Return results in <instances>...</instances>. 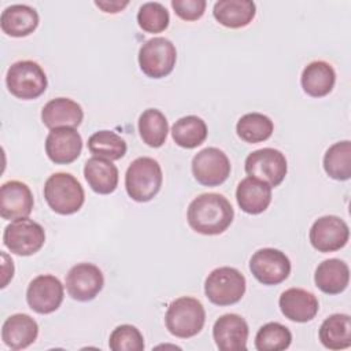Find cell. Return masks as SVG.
<instances>
[{"instance_id": "1", "label": "cell", "mask_w": 351, "mask_h": 351, "mask_svg": "<svg viewBox=\"0 0 351 351\" xmlns=\"http://www.w3.org/2000/svg\"><path fill=\"white\" fill-rule=\"evenodd\" d=\"M234 217L230 202L219 193H202L195 197L186 213L189 226L200 234L215 236L223 233Z\"/></svg>"}, {"instance_id": "2", "label": "cell", "mask_w": 351, "mask_h": 351, "mask_svg": "<svg viewBox=\"0 0 351 351\" xmlns=\"http://www.w3.org/2000/svg\"><path fill=\"white\" fill-rule=\"evenodd\" d=\"M163 181L162 167L154 158L134 159L125 174V188L130 199L138 203L152 200L160 191Z\"/></svg>"}, {"instance_id": "3", "label": "cell", "mask_w": 351, "mask_h": 351, "mask_svg": "<svg viewBox=\"0 0 351 351\" xmlns=\"http://www.w3.org/2000/svg\"><path fill=\"white\" fill-rule=\"evenodd\" d=\"M44 197L52 211L60 215H70L82 207L85 192L73 174L53 173L44 184Z\"/></svg>"}, {"instance_id": "4", "label": "cell", "mask_w": 351, "mask_h": 351, "mask_svg": "<svg viewBox=\"0 0 351 351\" xmlns=\"http://www.w3.org/2000/svg\"><path fill=\"white\" fill-rule=\"evenodd\" d=\"M167 330L180 339L196 336L204 326L206 311L200 300L191 296H181L173 300L166 311Z\"/></svg>"}, {"instance_id": "5", "label": "cell", "mask_w": 351, "mask_h": 351, "mask_svg": "<svg viewBox=\"0 0 351 351\" xmlns=\"http://www.w3.org/2000/svg\"><path fill=\"white\" fill-rule=\"evenodd\" d=\"M245 277L230 266L214 269L204 281L207 299L217 306H230L241 300L245 293Z\"/></svg>"}, {"instance_id": "6", "label": "cell", "mask_w": 351, "mask_h": 351, "mask_svg": "<svg viewBox=\"0 0 351 351\" xmlns=\"http://www.w3.org/2000/svg\"><path fill=\"white\" fill-rule=\"evenodd\" d=\"M5 84L15 97L33 100L45 92L48 81L43 67L37 62L19 60L7 70Z\"/></svg>"}, {"instance_id": "7", "label": "cell", "mask_w": 351, "mask_h": 351, "mask_svg": "<svg viewBox=\"0 0 351 351\" xmlns=\"http://www.w3.org/2000/svg\"><path fill=\"white\" fill-rule=\"evenodd\" d=\"M177 60V49L166 37H154L145 41L138 51V64L141 71L149 78H163L169 75Z\"/></svg>"}, {"instance_id": "8", "label": "cell", "mask_w": 351, "mask_h": 351, "mask_svg": "<svg viewBox=\"0 0 351 351\" xmlns=\"http://www.w3.org/2000/svg\"><path fill=\"white\" fill-rule=\"evenodd\" d=\"M3 243L12 254L29 256L41 250L45 243V232L44 228L33 219H15L5 226Z\"/></svg>"}, {"instance_id": "9", "label": "cell", "mask_w": 351, "mask_h": 351, "mask_svg": "<svg viewBox=\"0 0 351 351\" xmlns=\"http://www.w3.org/2000/svg\"><path fill=\"white\" fill-rule=\"evenodd\" d=\"M248 177L269 184L271 188L278 186L288 171L285 155L274 148H261L251 152L244 162Z\"/></svg>"}, {"instance_id": "10", "label": "cell", "mask_w": 351, "mask_h": 351, "mask_svg": "<svg viewBox=\"0 0 351 351\" xmlns=\"http://www.w3.org/2000/svg\"><path fill=\"white\" fill-rule=\"evenodd\" d=\"M230 169L226 154L215 147H207L199 151L192 159V174L204 186L223 184L230 174Z\"/></svg>"}, {"instance_id": "11", "label": "cell", "mask_w": 351, "mask_h": 351, "mask_svg": "<svg viewBox=\"0 0 351 351\" xmlns=\"http://www.w3.org/2000/svg\"><path fill=\"white\" fill-rule=\"evenodd\" d=\"M252 276L263 285H277L291 273V261L280 250L261 248L250 259Z\"/></svg>"}, {"instance_id": "12", "label": "cell", "mask_w": 351, "mask_h": 351, "mask_svg": "<svg viewBox=\"0 0 351 351\" xmlns=\"http://www.w3.org/2000/svg\"><path fill=\"white\" fill-rule=\"evenodd\" d=\"M64 296L60 280L52 274H41L34 277L26 291L29 307L38 314H51L56 311Z\"/></svg>"}, {"instance_id": "13", "label": "cell", "mask_w": 351, "mask_h": 351, "mask_svg": "<svg viewBox=\"0 0 351 351\" xmlns=\"http://www.w3.org/2000/svg\"><path fill=\"white\" fill-rule=\"evenodd\" d=\"M308 239L317 251L335 252L348 243L350 229L340 217L324 215L311 225Z\"/></svg>"}, {"instance_id": "14", "label": "cell", "mask_w": 351, "mask_h": 351, "mask_svg": "<svg viewBox=\"0 0 351 351\" xmlns=\"http://www.w3.org/2000/svg\"><path fill=\"white\" fill-rule=\"evenodd\" d=\"M104 277L93 263H77L66 276V291L77 302H89L103 289Z\"/></svg>"}, {"instance_id": "15", "label": "cell", "mask_w": 351, "mask_h": 351, "mask_svg": "<svg viewBox=\"0 0 351 351\" xmlns=\"http://www.w3.org/2000/svg\"><path fill=\"white\" fill-rule=\"evenodd\" d=\"M248 324L239 314H223L213 326V337L221 351H245Z\"/></svg>"}, {"instance_id": "16", "label": "cell", "mask_w": 351, "mask_h": 351, "mask_svg": "<svg viewBox=\"0 0 351 351\" xmlns=\"http://www.w3.org/2000/svg\"><path fill=\"white\" fill-rule=\"evenodd\" d=\"M82 151L81 134L74 128L51 129L45 138V152L55 165L74 162Z\"/></svg>"}, {"instance_id": "17", "label": "cell", "mask_w": 351, "mask_h": 351, "mask_svg": "<svg viewBox=\"0 0 351 351\" xmlns=\"http://www.w3.org/2000/svg\"><path fill=\"white\" fill-rule=\"evenodd\" d=\"M33 193L21 181H7L0 188V215L7 221L27 218L33 210Z\"/></svg>"}, {"instance_id": "18", "label": "cell", "mask_w": 351, "mask_h": 351, "mask_svg": "<svg viewBox=\"0 0 351 351\" xmlns=\"http://www.w3.org/2000/svg\"><path fill=\"white\" fill-rule=\"evenodd\" d=\"M278 306L285 318L293 322L311 321L319 308L317 296L303 288H289L284 291L278 299Z\"/></svg>"}, {"instance_id": "19", "label": "cell", "mask_w": 351, "mask_h": 351, "mask_svg": "<svg viewBox=\"0 0 351 351\" xmlns=\"http://www.w3.org/2000/svg\"><path fill=\"white\" fill-rule=\"evenodd\" d=\"M37 336L38 325L29 314H12L1 326V340L14 351L27 348L36 341Z\"/></svg>"}, {"instance_id": "20", "label": "cell", "mask_w": 351, "mask_h": 351, "mask_svg": "<svg viewBox=\"0 0 351 351\" xmlns=\"http://www.w3.org/2000/svg\"><path fill=\"white\" fill-rule=\"evenodd\" d=\"M84 119L81 106L69 97L49 100L41 110V121L48 129L77 128Z\"/></svg>"}, {"instance_id": "21", "label": "cell", "mask_w": 351, "mask_h": 351, "mask_svg": "<svg viewBox=\"0 0 351 351\" xmlns=\"http://www.w3.org/2000/svg\"><path fill=\"white\" fill-rule=\"evenodd\" d=\"M236 200L244 213L261 214L271 202V186L254 177H245L237 185Z\"/></svg>"}, {"instance_id": "22", "label": "cell", "mask_w": 351, "mask_h": 351, "mask_svg": "<svg viewBox=\"0 0 351 351\" xmlns=\"http://www.w3.org/2000/svg\"><path fill=\"white\" fill-rule=\"evenodd\" d=\"M84 177L90 189L99 195L112 193L118 186V169L112 160L92 156L85 162Z\"/></svg>"}, {"instance_id": "23", "label": "cell", "mask_w": 351, "mask_h": 351, "mask_svg": "<svg viewBox=\"0 0 351 351\" xmlns=\"http://www.w3.org/2000/svg\"><path fill=\"white\" fill-rule=\"evenodd\" d=\"M37 11L26 4H12L7 7L0 16L1 30L11 37H26L38 26Z\"/></svg>"}, {"instance_id": "24", "label": "cell", "mask_w": 351, "mask_h": 351, "mask_svg": "<svg viewBox=\"0 0 351 351\" xmlns=\"http://www.w3.org/2000/svg\"><path fill=\"white\" fill-rule=\"evenodd\" d=\"M336 82V73L332 64L324 60L308 63L302 73L300 84L303 90L311 97H324L329 95Z\"/></svg>"}, {"instance_id": "25", "label": "cell", "mask_w": 351, "mask_h": 351, "mask_svg": "<svg viewBox=\"0 0 351 351\" xmlns=\"http://www.w3.org/2000/svg\"><path fill=\"white\" fill-rule=\"evenodd\" d=\"M350 281V269L344 261L337 258L326 259L318 265L314 282L319 291L328 295L341 293Z\"/></svg>"}, {"instance_id": "26", "label": "cell", "mask_w": 351, "mask_h": 351, "mask_svg": "<svg viewBox=\"0 0 351 351\" xmlns=\"http://www.w3.org/2000/svg\"><path fill=\"white\" fill-rule=\"evenodd\" d=\"M256 5L251 0H219L213 7V15L225 27L240 29L250 25Z\"/></svg>"}, {"instance_id": "27", "label": "cell", "mask_w": 351, "mask_h": 351, "mask_svg": "<svg viewBox=\"0 0 351 351\" xmlns=\"http://www.w3.org/2000/svg\"><path fill=\"white\" fill-rule=\"evenodd\" d=\"M319 340L329 350H344L351 346V318L348 314H332L319 328Z\"/></svg>"}, {"instance_id": "28", "label": "cell", "mask_w": 351, "mask_h": 351, "mask_svg": "<svg viewBox=\"0 0 351 351\" xmlns=\"http://www.w3.org/2000/svg\"><path fill=\"white\" fill-rule=\"evenodd\" d=\"M207 125L196 115H186L174 122L171 128V137L174 143L186 149H193L204 143L207 138Z\"/></svg>"}, {"instance_id": "29", "label": "cell", "mask_w": 351, "mask_h": 351, "mask_svg": "<svg viewBox=\"0 0 351 351\" xmlns=\"http://www.w3.org/2000/svg\"><path fill=\"white\" fill-rule=\"evenodd\" d=\"M138 132L141 140L147 145L159 148L167 138L169 122L162 111L156 108H147L138 118Z\"/></svg>"}, {"instance_id": "30", "label": "cell", "mask_w": 351, "mask_h": 351, "mask_svg": "<svg viewBox=\"0 0 351 351\" xmlns=\"http://www.w3.org/2000/svg\"><path fill=\"white\" fill-rule=\"evenodd\" d=\"M325 173L337 181H347L351 177V143L343 140L330 145L324 155Z\"/></svg>"}, {"instance_id": "31", "label": "cell", "mask_w": 351, "mask_h": 351, "mask_svg": "<svg viewBox=\"0 0 351 351\" xmlns=\"http://www.w3.org/2000/svg\"><path fill=\"white\" fill-rule=\"evenodd\" d=\"M274 130L273 121L261 112H248L243 115L236 125L237 136L250 144L266 141Z\"/></svg>"}, {"instance_id": "32", "label": "cell", "mask_w": 351, "mask_h": 351, "mask_svg": "<svg viewBox=\"0 0 351 351\" xmlns=\"http://www.w3.org/2000/svg\"><path fill=\"white\" fill-rule=\"evenodd\" d=\"M88 148L93 156L118 160L125 156L126 141L112 130H99L88 138Z\"/></svg>"}, {"instance_id": "33", "label": "cell", "mask_w": 351, "mask_h": 351, "mask_svg": "<svg viewBox=\"0 0 351 351\" xmlns=\"http://www.w3.org/2000/svg\"><path fill=\"white\" fill-rule=\"evenodd\" d=\"M292 343L291 330L278 322H267L259 328L255 336V348L258 351H281Z\"/></svg>"}, {"instance_id": "34", "label": "cell", "mask_w": 351, "mask_h": 351, "mask_svg": "<svg viewBox=\"0 0 351 351\" xmlns=\"http://www.w3.org/2000/svg\"><path fill=\"white\" fill-rule=\"evenodd\" d=\"M138 26L147 33H160L167 29L170 15L166 7L158 1L144 3L137 12Z\"/></svg>"}, {"instance_id": "35", "label": "cell", "mask_w": 351, "mask_h": 351, "mask_svg": "<svg viewBox=\"0 0 351 351\" xmlns=\"http://www.w3.org/2000/svg\"><path fill=\"white\" fill-rule=\"evenodd\" d=\"M112 351H141L144 350V337L141 332L129 324L117 326L108 339Z\"/></svg>"}, {"instance_id": "36", "label": "cell", "mask_w": 351, "mask_h": 351, "mask_svg": "<svg viewBox=\"0 0 351 351\" xmlns=\"http://www.w3.org/2000/svg\"><path fill=\"white\" fill-rule=\"evenodd\" d=\"M206 0H171L176 15L184 21H197L206 11Z\"/></svg>"}, {"instance_id": "37", "label": "cell", "mask_w": 351, "mask_h": 351, "mask_svg": "<svg viewBox=\"0 0 351 351\" xmlns=\"http://www.w3.org/2000/svg\"><path fill=\"white\" fill-rule=\"evenodd\" d=\"M129 4L128 0L121 1V0H96L95 5L99 7L103 12L107 14H117L119 11H122L126 5Z\"/></svg>"}, {"instance_id": "38", "label": "cell", "mask_w": 351, "mask_h": 351, "mask_svg": "<svg viewBox=\"0 0 351 351\" xmlns=\"http://www.w3.org/2000/svg\"><path fill=\"white\" fill-rule=\"evenodd\" d=\"M1 259H3V281H1V288H5L8 281L14 276V263H12L11 258L5 252H1Z\"/></svg>"}]
</instances>
